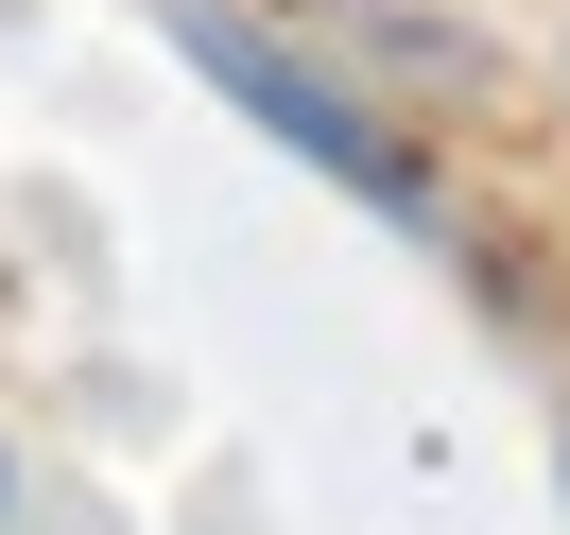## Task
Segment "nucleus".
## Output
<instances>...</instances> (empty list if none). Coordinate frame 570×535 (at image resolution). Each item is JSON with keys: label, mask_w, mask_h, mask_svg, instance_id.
Returning <instances> with one entry per match:
<instances>
[{"label": "nucleus", "mask_w": 570, "mask_h": 535, "mask_svg": "<svg viewBox=\"0 0 570 535\" xmlns=\"http://www.w3.org/2000/svg\"><path fill=\"white\" fill-rule=\"evenodd\" d=\"M156 36H174V52H190V70H208V87H225V105H243L277 156H312V174L346 190V208H381L397 242H450V190L415 174V139H397V121L363 105V87H328L294 36H259L243 0H156Z\"/></svg>", "instance_id": "obj_1"}, {"label": "nucleus", "mask_w": 570, "mask_h": 535, "mask_svg": "<svg viewBox=\"0 0 570 535\" xmlns=\"http://www.w3.org/2000/svg\"><path fill=\"white\" fill-rule=\"evenodd\" d=\"M0 518H18V449H0Z\"/></svg>", "instance_id": "obj_2"}]
</instances>
